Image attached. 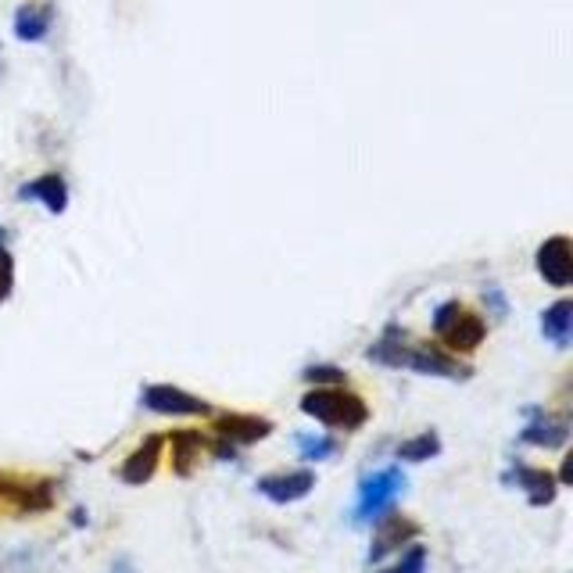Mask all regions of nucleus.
I'll use <instances>...</instances> for the list:
<instances>
[{
    "instance_id": "f8f14e48",
    "label": "nucleus",
    "mask_w": 573,
    "mask_h": 573,
    "mask_svg": "<svg viewBox=\"0 0 573 573\" xmlns=\"http://www.w3.org/2000/svg\"><path fill=\"white\" fill-rule=\"evenodd\" d=\"M19 198L40 201L50 215H61L68 209V183H65V176L47 172V176H36V180H30V183H22Z\"/></svg>"
},
{
    "instance_id": "423d86ee",
    "label": "nucleus",
    "mask_w": 573,
    "mask_h": 573,
    "mask_svg": "<svg viewBox=\"0 0 573 573\" xmlns=\"http://www.w3.org/2000/svg\"><path fill=\"white\" fill-rule=\"evenodd\" d=\"M0 502L15 506L19 513H44L50 509V484L47 481H22V476L0 473Z\"/></svg>"
},
{
    "instance_id": "4be33fe9",
    "label": "nucleus",
    "mask_w": 573,
    "mask_h": 573,
    "mask_svg": "<svg viewBox=\"0 0 573 573\" xmlns=\"http://www.w3.org/2000/svg\"><path fill=\"white\" fill-rule=\"evenodd\" d=\"M308 384H340L345 380V370H337V366H308L302 373Z\"/></svg>"
},
{
    "instance_id": "6e6552de",
    "label": "nucleus",
    "mask_w": 573,
    "mask_h": 573,
    "mask_svg": "<svg viewBox=\"0 0 573 573\" xmlns=\"http://www.w3.org/2000/svg\"><path fill=\"white\" fill-rule=\"evenodd\" d=\"M316 487V473L312 470H291V473H269L258 481V495H266L277 506H291V502H302L308 491Z\"/></svg>"
},
{
    "instance_id": "dca6fc26",
    "label": "nucleus",
    "mask_w": 573,
    "mask_h": 573,
    "mask_svg": "<svg viewBox=\"0 0 573 573\" xmlns=\"http://www.w3.org/2000/svg\"><path fill=\"white\" fill-rule=\"evenodd\" d=\"M541 334H544V340H552L555 348H570V340H573V302L570 297H559L555 305L541 312Z\"/></svg>"
},
{
    "instance_id": "b1692460",
    "label": "nucleus",
    "mask_w": 573,
    "mask_h": 573,
    "mask_svg": "<svg viewBox=\"0 0 573 573\" xmlns=\"http://www.w3.org/2000/svg\"><path fill=\"white\" fill-rule=\"evenodd\" d=\"M112 573H133V563L130 559H119V563L112 566Z\"/></svg>"
},
{
    "instance_id": "39448f33",
    "label": "nucleus",
    "mask_w": 573,
    "mask_h": 573,
    "mask_svg": "<svg viewBox=\"0 0 573 573\" xmlns=\"http://www.w3.org/2000/svg\"><path fill=\"white\" fill-rule=\"evenodd\" d=\"M141 405L151 408L158 416H204L209 413V402L198 398L183 387H172V384H151L141 391Z\"/></svg>"
},
{
    "instance_id": "f03ea898",
    "label": "nucleus",
    "mask_w": 573,
    "mask_h": 573,
    "mask_svg": "<svg viewBox=\"0 0 573 573\" xmlns=\"http://www.w3.org/2000/svg\"><path fill=\"white\" fill-rule=\"evenodd\" d=\"M302 413L326 423V427L337 430H359L370 419V405H366L359 394L340 391V387H316L302 398Z\"/></svg>"
},
{
    "instance_id": "2eb2a0df",
    "label": "nucleus",
    "mask_w": 573,
    "mask_h": 573,
    "mask_svg": "<svg viewBox=\"0 0 573 573\" xmlns=\"http://www.w3.org/2000/svg\"><path fill=\"white\" fill-rule=\"evenodd\" d=\"M509 481H516L530 498V506H549L555 498V487L559 481L549 473V470H535V467H524V462H516V470L509 473Z\"/></svg>"
},
{
    "instance_id": "aec40b11",
    "label": "nucleus",
    "mask_w": 573,
    "mask_h": 573,
    "mask_svg": "<svg viewBox=\"0 0 573 573\" xmlns=\"http://www.w3.org/2000/svg\"><path fill=\"white\" fill-rule=\"evenodd\" d=\"M423 570H427V549H423V544H408L398 563L384 573H423Z\"/></svg>"
},
{
    "instance_id": "393cba45",
    "label": "nucleus",
    "mask_w": 573,
    "mask_h": 573,
    "mask_svg": "<svg viewBox=\"0 0 573 573\" xmlns=\"http://www.w3.org/2000/svg\"><path fill=\"white\" fill-rule=\"evenodd\" d=\"M570 476H573V459L563 462V484H570Z\"/></svg>"
},
{
    "instance_id": "7ed1b4c3",
    "label": "nucleus",
    "mask_w": 573,
    "mask_h": 573,
    "mask_svg": "<svg viewBox=\"0 0 573 573\" xmlns=\"http://www.w3.org/2000/svg\"><path fill=\"white\" fill-rule=\"evenodd\" d=\"M405 491V473L398 467H384L370 473L359 484V502H355V520L359 524H377L380 516L391 513V506L398 502Z\"/></svg>"
},
{
    "instance_id": "20e7f679",
    "label": "nucleus",
    "mask_w": 573,
    "mask_h": 573,
    "mask_svg": "<svg viewBox=\"0 0 573 573\" xmlns=\"http://www.w3.org/2000/svg\"><path fill=\"white\" fill-rule=\"evenodd\" d=\"M434 330L448 345V351H473L484 345L487 323L481 316H473L470 308H462L459 302H445L434 312Z\"/></svg>"
},
{
    "instance_id": "6ab92c4d",
    "label": "nucleus",
    "mask_w": 573,
    "mask_h": 573,
    "mask_svg": "<svg viewBox=\"0 0 573 573\" xmlns=\"http://www.w3.org/2000/svg\"><path fill=\"white\" fill-rule=\"evenodd\" d=\"M438 452H441V438L434 430H427V434H419V438L398 445V459H405V462H427V459H434Z\"/></svg>"
},
{
    "instance_id": "9d476101",
    "label": "nucleus",
    "mask_w": 573,
    "mask_h": 573,
    "mask_svg": "<svg viewBox=\"0 0 573 573\" xmlns=\"http://www.w3.org/2000/svg\"><path fill=\"white\" fill-rule=\"evenodd\" d=\"M419 538V527L413 520H402V516H380L377 524V535H373V549H370V563H377V559H384L391 552H402V544L416 541Z\"/></svg>"
},
{
    "instance_id": "5701e85b",
    "label": "nucleus",
    "mask_w": 573,
    "mask_h": 573,
    "mask_svg": "<svg viewBox=\"0 0 573 573\" xmlns=\"http://www.w3.org/2000/svg\"><path fill=\"white\" fill-rule=\"evenodd\" d=\"M484 305L491 308V316H495V319H506L509 316V302H506V294H502L498 286H487V291H484Z\"/></svg>"
},
{
    "instance_id": "ddd939ff",
    "label": "nucleus",
    "mask_w": 573,
    "mask_h": 573,
    "mask_svg": "<svg viewBox=\"0 0 573 573\" xmlns=\"http://www.w3.org/2000/svg\"><path fill=\"white\" fill-rule=\"evenodd\" d=\"M566 438H570V423H566V419L530 408V423H527L524 434H520L524 445H535V448H563Z\"/></svg>"
},
{
    "instance_id": "1a4fd4ad",
    "label": "nucleus",
    "mask_w": 573,
    "mask_h": 573,
    "mask_svg": "<svg viewBox=\"0 0 573 573\" xmlns=\"http://www.w3.org/2000/svg\"><path fill=\"white\" fill-rule=\"evenodd\" d=\"M11 30L22 40V44H44L54 30V4L50 0H30L15 11L11 19Z\"/></svg>"
},
{
    "instance_id": "f257e3e1",
    "label": "nucleus",
    "mask_w": 573,
    "mask_h": 573,
    "mask_svg": "<svg viewBox=\"0 0 573 573\" xmlns=\"http://www.w3.org/2000/svg\"><path fill=\"white\" fill-rule=\"evenodd\" d=\"M366 355H370V362L391 366V370H413V373H423V377L467 380V377L473 373L467 362H459L456 355H448V351H441V348L408 345L405 334H398V330H387Z\"/></svg>"
},
{
    "instance_id": "4468645a",
    "label": "nucleus",
    "mask_w": 573,
    "mask_h": 573,
    "mask_svg": "<svg viewBox=\"0 0 573 573\" xmlns=\"http://www.w3.org/2000/svg\"><path fill=\"white\" fill-rule=\"evenodd\" d=\"M161 434H151V438H144V445L136 448V452L122 462V470H119V476L126 484H147L155 476V470H158V459H161Z\"/></svg>"
},
{
    "instance_id": "412c9836",
    "label": "nucleus",
    "mask_w": 573,
    "mask_h": 573,
    "mask_svg": "<svg viewBox=\"0 0 573 573\" xmlns=\"http://www.w3.org/2000/svg\"><path fill=\"white\" fill-rule=\"evenodd\" d=\"M15 291V258H11L8 244H0V305Z\"/></svg>"
},
{
    "instance_id": "0eeeda50",
    "label": "nucleus",
    "mask_w": 573,
    "mask_h": 573,
    "mask_svg": "<svg viewBox=\"0 0 573 573\" xmlns=\"http://www.w3.org/2000/svg\"><path fill=\"white\" fill-rule=\"evenodd\" d=\"M538 272L544 277V283H552V286H570L573 283V248H570V237L563 234H555L549 237L538 248Z\"/></svg>"
},
{
    "instance_id": "f3484780",
    "label": "nucleus",
    "mask_w": 573,
    "mask_h": 573,
    "mask_svg": "<svg viewBox=\"0 0 573 573\" xmlns=\"http://www.w3.org/2000/svg\"><path fill=\"white\" fill-rule=\"evenodd\" d=\"M169 445H172V470L187 476L190 470H194V462L201 459V448H204L201 434L198 430H176Z\"/></svg>"
},
{
    "instance_id": "a878e982",
    "label": "nucleus",
    "mask_w": 573,
    "mask_h": 573,
    "mask_svg": "<svg viewBox=\"0 0 573 573\" xmlns=\"http://www.w3.org/2000/svg\"><path fill=\"white\" fill-rule=\"evenodd\" d=\"M0 244H8V229L4 226H0Z\"/></svg>"
},
{
    "instance_id": "9b49d317",
    "label": "nucleus",
    "mask_w": 573,
    "mask_h": 573,
    "mask_svg": "<svg viewBox=\"0 0 573 573\" xmlns=\"http://www.w3.org/2000/svg\"><path fill=\"white\" fill-rule=\"evenodd\" d=\"M215 430L220 438L229 445H255V441H266L272 434V423L262 416H244V413H229L215 419Z\"/></svg>"
},
{
    "instance_id": "a211bd4d",
    "label": "nucleus",
    "mask_w": 573,
    "mask_h": 573,
    "mask_svg": "<svg viewBox=\"0 0 573 573\" xmlns=\"http://www.w3.org/2000/svg\"><path fill=\"white\" fill-rule=\"evenodd\" d=\"M294 445L305 462H323V459L337 456V448H340L337 438H326V434H297Z\"/></svg>"
}]
</instances>
